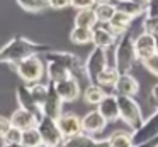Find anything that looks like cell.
<instances>
[{"label": "cell", "mask_w": 158, "mask_h": 147, "mask_svg": "<svg viewBox=\"0 0 158 147\" xmlns=\"http://www.w3.org/2000/svg\"><path fill=\"white\" fill-rule=\"evenodd\" d=\"M9 129H10V120L7 117L0 115V133H5Z\"/></svg>", "instance_id": "cell-38"}, {"label": "cell", "mask_w": 158, "mask_h": 147, "mask_svg": "<svg viewBox=\"0 0 158 147\" xmlns=\"http://www.w3.org/2000/svg\"><path fill=\"white\" fill-rule=\"evenodd\" d=\"M61 147H109V142L106 140H95L92 135L80 132L77 135H72L68 139H63Z\"/></svg>", "instance_id": "cell-17"}, {"label": "cell", "mask_w": 158, "mask_h": 147, "mask_svg": "<svg viewBox=\"0 0 158 147\" xmlns=\"http://www.w3.org/2000/svg\"><path fill=\"white\" fill-rule=\"evenodd\" d=\"M61 108H63L61 98L58 96L53 83H48V95H46V100H44V103H43V106H41L43 115L56 120L60 115H61Z\"/></svg>", "instance_id": "cell-10"}, {"label": "cell", "mask_w": 158, "mask_h": 147, "mask_svg": "<svg viewBox=\"0 0 158 147\" xmlns=\"http://www.w3.org/2000/svg\"><path fill=\"white\" fill-rule=\"evenodd\" d=\"M48 66H46V73H48V79L49 83H58L63 81V79L70 78V71L60 63H53V61H46Z\"/></svg>", "instance_id": "cell-22"}, {"label": "cell", "mask_w": 158, "mask_h": 147, "mask_svg": "<svg viewBox=\"0 0 158 147\" xmlns=\"http://www.w3.org/2000/svg\"><path fill=\"white\" fill-rule=\"evenodd\" d=\"M141 63H143V66L151 73V75H155L158 78V54H156V52L151 54L150 58H146L144 61H141Z\"/></svg>", "instance_id": "cell-34"}, {"label": "cell", "mask_w": 158, "mask_h": 147, "mask_svg": "<svg viewBox=\"0 0 158 147\" xmlns=\"http://www.w3.org/2000/svg\"><path fill=\"white\" fill-rule=\"evenodd\" d=\"M21 145L22 147H43L41 145V137H39V132H38L36 127H31V129L22 130Z\"/></svg>", "instance_id": "cell-27"}, {"label": "cell", "mask_w": 158, "mask_h": 147, "mask_svg": "<svg viewBox=\"0 0 158 147\" xmlns=\"http://www.w3.org/2000/svg\"><path fill=\"white\" fill-rule=\"evenodd\" d=\"M117 76H119L117 69L114 68V66H109V64H107L106 68H104L102 71L99 73V76H97V85L102 86V88H104V86H114Z\"/></svg>", "instance_id": "cell-26"}, {"label": "cell", "mask_w": 158, "mask_h": 147, "mask_svg": "<svg viewBox=\"0 0 158 147\" xmlns=\"http://www.w3.org/2000/svg\"><path fill=\"white\" fill-rule=\"evenodd\" d=\"M97 112L102 115L106 122H116L119 120V108H117L116 95H106L97 105Z\"/></svg>", "instance_id": "cell-18"}, {"label": "cell", "mask_w": 158, "mask_h": 147, "mask_svg": "<svg viewBox=\"0 0 158 147\" xmlns=\"http://www.w3.org/2000/svg\"><path fill=\"white\" fill-rule=\"evenodd\" d=\"M27 88H29V93H31L32 100L36 102V105L43 106V103L46 100V95H48V85L38 81V83H32V85H27Z\"/></svg>", "instance_id": "cell-30"}, {"label": "cell", "mask_w": 158, "mask_h": 147, "mask_svg": "<svg viewBox=\"0 0 158 147\" xmlns=\"http://www.w3.org/2000/svg\"><path fill=\"white\" fill-rule=\"evenodd\" d=\"M107 122L102 118L97 110H92V112L85 113V115L80 118V127H82V132L87 133V135H95V133H100L104 129H106Z\"/></svg>", "instance_id": "cell-11"}, {"label": "cell", "mask_w": 158, "mask_h": 147, "mask_svg": "<svg viewBox=\"0 0 158 147\" xmlns=\"http://www.w3.org/2000/svg\"><path fill=\"white\" fill-rule=\"evenodd\" d=\"M15 71L26 85H32L38 83L44 75V63L38 56H29L15 64Z\"/></svg>", "instance_id": "cell-5"}, {"label": "cell", "mask_w": 158, "mask_h": 147, "mask_svg": "<svg viewBox=\"0 0 158 147\" xmlns=\"http://www.w3.org/2000/svg\"><path fill=\"white\" fill-rule=\"evenodd\" d=\"M114 91L116 95H123V96H134L138 91H139V83L136 81L134 76H131L129 73H124V75H119L114 83Z\"/></svg>", "instance_id": "cell-16"}, {"label": "cell", "mask_w": 158, "mask_h": 147, "mask_svg": "<svg viewBox=\"0 0 158 147\" xmlns=\"http://www.w3.org/2000/svg\"><path fill=\"white\" fill-rule=\"evenodd\" d=\"M131 22H133V19H131L129 15L116 10V14L112 15V19L107 22V27L110 29V32H112L116 37H119V36H123L126 31H129Z\"/></svg>", "instance_id": "cell-20"}, {"label": "cell", "mask_w": 158, "mask_h": 147, "mask_svg": "<svg viewBox=\"0 0 158 147\" xmlns=\"http://www.w3.org/2000/svg\"><path fill=\"white\" fill-rule=\"evenodd\" d=\"M15 98H17L19 108L29 112L36 118V122H39V120L43 118L41 106L36 105V102L32 100V96H31V93H29V88H27V85H26V83H22V85H19L17 88H15Z\"/></svg>", "instance_id": "cell-9"}, {"label": "cell", "mask_w": 158, "mask_h": 147, "mask_svg": "<svg viewBox=\"0 0 158 147\" xmlns=\"http://www.w3.org/2000/svg\"><path fill=\"white\" fill-rule=\"evenodd\" d=\"M116 100H117V108H119V118L129 129L136 130L143 123V113H141L138 102L133 96H123V95H116Z\"/></svg>", "instance_id": "cell-4"}, {"label": "cell", "mask_w": 158, "mask_h": 147, "mask_svg": "<svg viewBox=\"0 0 158 147\" xmlns=\"http://www.w3.org/2000/svg\"><path fill=\"white\" fill-rule=\"evenodd\" d=\"M109 147H133V139H131V132L126 130H116L109 135L107 139Z\"/></svg>", "instance_id": "cell-24"}, {"label": "cell", "mask_w": 158, "mask_h": 147, "mask_svg": "<svg viewBox=\"0 0 158 147\" xmlns=\"http://www.w3.org/2000/svg\"><path fill=\"white\" fill-rule=\"evenodd\" d=\"M97 24L95 14L92 9H82L75 15V27H83V29H92Z\"/></svg>", "instance_id": "cell-25"}, {"label": "cell", "mask_w": 158, "mask_h": 147, "mask_svg": "<svg viewBox=\"0 0 158 147\" xmlns=\"http://www.w3.org/2000/svg\"><path fill=\"white\" fill-rule=\"evenodd\" d=\"M44 58H46V61H53V63L63 64L70 71V76L75 78L78 83L82 79L89 81L87 75H85V68H83V61L78 56L72 54V52H65V51H48V52H44Z\"/></svg>", "instance_id": "cell-3"}, {"label": "cell", "mask_w": 158, "mask_h": 147, "mask_svg": "<svg viewBox=\"0 0 158 147\" xmlns=\"http://www.w3.org/2000/svg\"><path fill=\"white\" fill-rule=\"evenodd\" d=\"M158 145V137L153 140H148V142H143V144H138V145H133V147H156Z\"/></svg>", "instance_id": "cell-39"}, {"label": "cell", "mask_w": 158, "mask_h": 147, "mask_svg": "<svg viewBox=\"0 0 158 147\" xmlns=\"http://www.w3.org/2000/svg\"><path fill=\"white\" fill-rule=\"evenodd\" d=\"M151 100L158 105V83L151 86Z\"/></svg>", "instance_id": "cell-40"}, {"label": "cell", "mask_w": 158, "mask_h": 147, "mask_svg": "<svg viewBox=\"0 0 158 147\" xmlns=\"http://www.w3.org/2000/svg\"><path fill=\"white\" fill-rule=\"evenodd\" d=\"M156 137H158V110L148 120H143V123H141L136 130L131 132L133 145L148 142V140H153V139H156Z\"/></svg>", "instance_id": "cell-8"}, {"label": "cell", "mask_w": 158, "mask_h": 147, "mask_svg": "<svg viewBox=\"0 0 158 147\" xmlns=\"http://www.w3.org/2000/svg\"><path fill=\"white\" fill-rule=\"evenodd\" d=\"M36 129H38L39 137H41L43 147H61L63 137L60 133L58 125H56V120L43 115V118L36 123Z\"/></svg>", "instance_id": "cell-6"}, {"label": "cell", "mask_w": 158, "mask_h": 147, "mask_svg": "<svg viewBox=\"0 0 158 147\" xmlns=\"http://www.w3.org/2000/svg\"><path fill=\"white\" fill-rule=\"evenodd\" d=\"M70 39L75 44H87V42L92 41V31L83 27H73L70 32Z\"/></svg>", "instance_id": "cell-31"}, {"label": "cell", "mask_w": 158, "mask_h": 147, "mask_svg": "<svg viewBox=\"0 0 158 147\" xmlns=\"http://www.w3.org/2000/svg\"><path fill=\"white\" fill-rule=\"evenodd\" d=\"M112 5L116 7L117 12H123V14L129 15L131 19L144 14V4L139 0H112Z\"/></svg>", "instance_id": "cell-19"}, {"label": "cell", "mask_w": 158, "mask_h": 147, "mask_svg": "<svg viewBox=\"0 0 158 147\" xmlns=\"http://www.w3.org/2000/svg\"><path fill=\"white\" fill-rule=\"evenodd\" d=\"M112 0H95V4H110Z\"/></svg>", "instance_id": "cell-42"}, {"label": "cell", "mask_w": 158, "mask_h": 147, "mask_svg": "<svg viewBox=\"0 0 158 147\" xmlns=\"http://www.w3.org/2000/svg\"><path fill=\"white\" fill-rule=\"evenodd\" d=\"M90 31H92V41L90 42H94V48L109 49L117 39L116 36L110 32V29L107 27V24H100V22H97Z\"/></svg>", "instance_id": "cell-12"}, {"label": "cell", "mask_w": 158, "mask_h": 147, "mask_svg": "<svg viewBox=\"0 0 158 147\" xmlns=\"http://www.w3.org/2000/svg\"><path fill=\"white\" fill-rule=\"evenodd\" d=\"M21 135H22V130L15 129V127H10L7 132L4 133L5 137V142L7 145H14V144H21Z\"/></svg>", "instance_id": "cell-33"}, {"label": "cell", "mask_w": 158, "mask_h": 147, "mask_svg": "<svg viewBox=\"0 0 158 147\" xmlns=\"http://www.w3.org/2000/svg\"><path fill=\"white\" fill-rule=\"evenodd\" d=\"M156 147H158V145H156Z\"/></svg>", "instance_id": "cell-45"}, {"label": "cell", "mask_w": 158, "mask_h": 147, "mask_svg": "<svg viewBox=\"0 0 158 147\" xmlns=\"http://www.w3.org/2000/svg\"><path fill=\"white\" fill-rule=\"evenodd\" d=\"M70 5L77 10H82V9H92L95 5V0H70Z\"/></svg>", "instance_id": "cell-36"}, {"label": "cell", "mask_w": 158, "mask_h": 147, "mask_svg": "<svg viewBox=\"0 0 158 147\" xmlns=\"http://www.w3.org/2000/svg\"><path fill=\"white\" fill-rule=\"evenodd\" d=\"M7 147H22L21 144H14V145H7Z\"/></svg>", "instance_id": "cell-44"}, {"label": "cell", "mask_w": 158, "mask_h": 147, "mask_svg": "<svg viewBox=\"0 0 158 147\" xmlns=\"http://www.w3.org/2000/svg\"><path fill=\"white\" fill-rule=\"evenodd\" d=\"M144 14H146V17L158 19V0H146L144 2Z\"/></svg>", "instance_id": "cell-35"}, {"label": "cell", "mask_w": 158, "mask_h": 147, "mask_svg": "<svg viewBox=\"0 0 158 147\" xmlns=\"http://www.w3.org/2000/svg\"><path fill=\"white\" fill-rule=\"evenodd\" d=\"M0 147H7V142H5L4 133H0Z\"/></svg>", "instance_id": "cell-41"}, {"label": "cell", "mask_w": 158, "mask_h": 147, "mask_svg": "<svg viewBox=\"0 0 158 147\" xmlns=\"http://www.w3.org/2000/svg\"><path fill=\"white\" fill-rule=\"evenodd\" d=\"M10 127H15L19 130H26V129H31V127H36V118L31 115L29 112L22 108H17L14 110V113L10 115Z\"/></svg>", "instance_id": "cell-21"}, {"label": "cell", "mask_w": 158, "mask_h": 147, "mask_svg": "<svg viewBox=\"0 0 158 147\" xmlns=\"http://www.w3.org/2000/svg\"><path fill=\"white\" fill-rule=\"evenodd\" d=\"M155 52L158 54V36L155 37Z\"/></svg>", "instance_id": "cell-43"}, {"label": "cell", "mask_w": 158, "mask_h": 147, "mask_svg": "<svg viewBox=\"0 0 158 147\" xmlns=\"http://www.w3.org/2000/svg\"><path fill=\"white\" fill-rule=\"evenodd\" d=\"M66 7H70V0H49V9L63 10Z\"/></svg>", "instance_id": "cell-37"}, {"label": "cell", "mask_w": 158, "mask_h": 147, "mask_svg": "<svg viewBox=\"0 0 158 147\" xmlns=\"http://www.w3.org/2000/svg\"><path fill=\"white\" fill-rule=\"evenodd\" d=\"M92 10L95 14L97 22H100V24H107L112 19V15L116 14V7L112 5V2L110 4H95Z\"/></svg>", "instance_id": "cell-23"}, {"label": "cell", "mask_w": 158, "mask_h": 147, "mask_svg": "<svg viewBox=\"0 0 158 147\" xmlns=\"http://www.w3.org/2000/svg\"><path fill=\"white\" fill-rule=\"evenodd\" d=\"M134 44V54H136V59L139 61H144L146 58H150L151 54H155V37L151 34H146V32H141L139 36L133 39Z\"/></svg>", "instance_id": "cell-15"}, {"label": "cell", "mask_w": 158, "mask_h": 147, "mask_svg": "<svg viewBox=\"0 0 158 147\" xmlns=\"http://www.w3.org/2000/svg\"><path fill=\"white\" fill-rule=\"evenodd\" d=\"M48 51H51L49 46L29 41L24 36H15L0 49V63L17 64L19 61L29 58V56H38L41 52H48Z\"/></svg>", "instance_id": "cell-1"}, {"label": "cell", "mask_w": 158, "mask_h": 147, "mask_svg": "<svg viewBox=\"0 0 158 147\" xmlns=\"http://www.w3.org/2000/svg\"><path fill=\"white\" fill-rule=\"evenodd\" d=\"M56 125L60 129L63 139H68L72 135L82 132V127H80V118L75 113H61V115L56 118Z\"/></svg>", "instance_id": "cell-14"}, {"label": "cell", "mask_w": 158, "mask_h": 147, "mask_svg": "<svg viewBox=\"0 0 158 147\" xmlns=\"http://www.w3.org/2000/svg\"><path fill=\"white\" fill-rule=\"evenodd\" d=\"M107 66V52L106 49L100 48H94L90 51L87 61L83 63V68H85V75L89 79V85H97V76Z\"/></svg>", "instance_id": "cell-7"}, {"label": "cell", "mask_w": 158, "mask_h": 147, "mask_svg": "<svg viewBox=\"0 0 158 147\" xmlns=\"http://www.w3.org/2000/svg\"><path fill=\"white\" fill-rule=\"evenodd\" d=\"M133 34L126 31L123 36H119V42L116 46V52H114V68L117 69L119 75L124 73H131L134 63L138 61L136 54H134V44H133Z\"/></svg>", "instance_id": "cell-2"}, {"label": "cell", "mask_w": 158, "mask_h": 147, "mask_svg": "<svg viewBox=\"0 0 158 147\" xmlns=\"http://www.w3.org/2000/svg\"><path fill=\"white\" fill-rule=\"evenodd\" d=\"M106 95H107V93L104 91L102 86H99V85H89L85 88V91H83V100H85L87 103H90V105H99V102Z\"/></svg>", "instance_id": "cell-28"}, {"label": "cell", "mask_w": 158, "mask_h": 147, "mask_svg": "<svg viewBox=\"0 0 158 147\" xmlns=\"http://www.w3.org/2000/svg\"><path fill=\"white\" fill-rule=\"evenodd\" d=\"M53 86H55L58 96L61 98V102H75L80 96V83L72 76L63 79V81L53 83Z\"/></svg>", "instance_id": "cell-13"}, {"label": "cell", "mask_w": 158, "mask_h": 147, "mask_svg": "<svg viewBox=\"0 0 158 147\" xmlns=\"http://www.w3.org/2000/svg\"><path fill=\"white\" fill-rule=\"evenodd\" d=\"M15 2L26 12H32V14H38V12L49 9V0H15Z\"/></svg>", "instance_id": "cell-29"}, {"label": "cell", "mask_w": 158, "mask_h": 147, "mask_svg": "<svg viewBox=\"0 0 158 147\" xmlns=\"http://www.w3.org/2000/svg\"><path fill=\"white\" fill-rule=\"evenodd\" d=\"M143 32L151 34L153 37H156V36H158V19L144 17V21H143Z\"/></svg>", "instance_id": "cell-32"}]
</instances>
